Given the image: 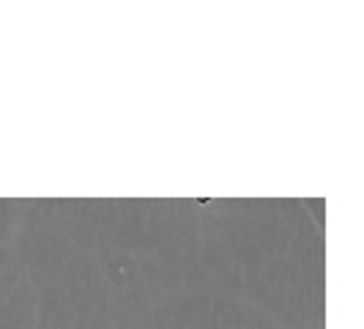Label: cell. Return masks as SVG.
Wrapping results in <instances>:
<instances>
[]
</instances>
